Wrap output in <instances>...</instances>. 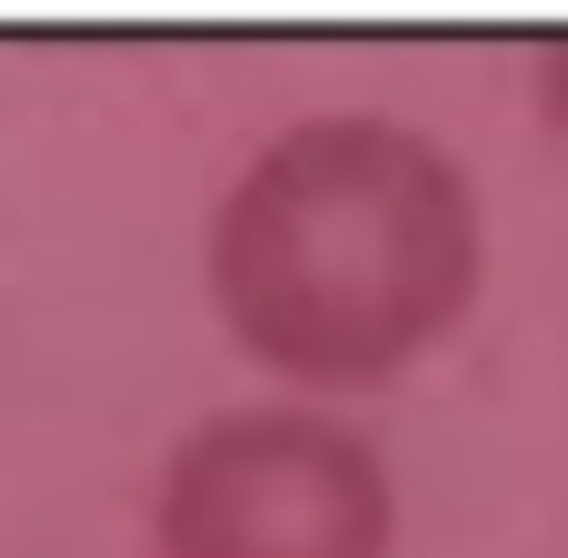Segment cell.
Returning a JSON list of instances; mask_svg holds the SVG:
<instances>
[{
	"label": "cell",
	"instance_id": "cell-2",
	"mask_svg": "<svg viewBox=\"0 0 568 558\" xmlns=\"http://www.w3.org/2000/svg\"><path fill=\"white\" fill-rule=\"evenodd\" d=\"M160 558H389V479L329 419L240 409L170 459Z\"/></svg>",
	"mask_w": 568,
	"mask_h": 558
},
{
	"label": "cell",
	"instance_id": "cell-1",
	"mask_svg": "<svg viewBox=\"0 0 568 558\" xmlns=\"http://www.w3.org/2000/svg\"><path fill=\"white\" fill-rule=\"evenodd\" d=\"M479 280V220L439 150L409 130H310L250 170L220 220V310L290 379L409 369Z\"/></svg>",
	"mask_w": 568,
	"mask_h": 558
}]
</instances>
